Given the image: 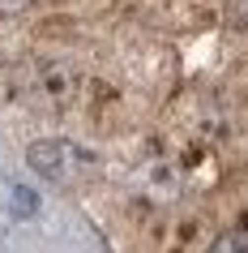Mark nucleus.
<instances>
[{"instance_id":"obj_2","label":"nucleus","mask_w":248,"mask_h":253,"mask_svg":"<svg viewBox=\"0 0 248 253\" xmlns=\"http://www.w3.org/2000/svg\"><path fill=\"white\" fill-rule=\"evenodd\" d=\"M210 253H248V227H235V232H222L214 245H210Z\"/></svg>"},{"instance_id":"obj_5","label":"nucleus","mask_w":248,"mask_h":253,"mask_svg":"<svg viewBox=\"0 0 248 253\" xmlns=\"http://www.w3.org/2000/svg\"><path fill=\"white\" fill-rule=\"evenodd\" d=\"M235 13H240V22H248V0H235Z\"/></svg>"},{"instance_id":"obj_1","label":"nucleus","mask_w":248,"mask_h":253,"mask_svg":"<svg viewBox=\"0 0 248 253\" xmlns=\"http://www.w3.org/2000/svg\"><path fill=\"white\" fill-rule=\"evenodd\" d=\"M73 163H81V155L73 146H65V142H35V146H30V168H39V172L52 176V180L69 176Z\"/></svg>"},{"instance_id":"obj_3","label":"nucleus","mask_w":248,"mask_h":253,"mask_svg":"<svg viewBox=\"0 0 248 253\" xmlns=\"http://www.w3.org/2000/svg\"><path fill=\"white\" fill-rule=\"evenodd\" d=\"M9 206H13V214H35V193L30 189H22V185H9Z\"/></svg>"},{"instance_id":"obj_4","label":"nucleus","mask_w":248,"mask_h":253,"mask_svg":"<svg viewBox=\"0 0 248 253\" xmlns=\"http://www.w3.org/2000/svg\"><path fill=\"white\" fill-rule=\"evenodd\" d=\"M30 0H0V17H9V13H22Z\"/></svg>"}]
</instances>
